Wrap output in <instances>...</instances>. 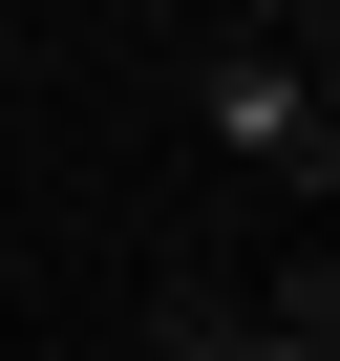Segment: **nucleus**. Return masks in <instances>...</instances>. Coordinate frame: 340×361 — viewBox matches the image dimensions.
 Masks as SVG:
<instances>
[{
    "label": "nucleus",
    "mask_w": 340,
    "mask_h": 361,
    "mask_svg": "<svg viewBox=\"0 0 340 361\" xmlns=\"http://www.w3.org/2000/svg\"><path fill=\"white\" fill-rule=\"evenodd\" d=\"M149 361H319V340L255 319V298H213V276H170V298H149Z\"/></svg>",
    "instance_id": "obj_1"
}]
</instances>
